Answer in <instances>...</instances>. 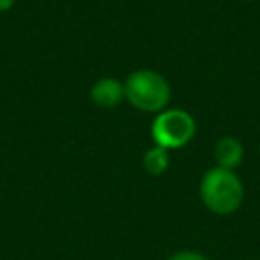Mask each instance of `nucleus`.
<instances>
[{
	"label": "nucleus",
	"mask_w": 260,
	"mask_h": 260,
	"mask_svg": "<svg viewBox=\"0 0 260 260\" xmlns=\"http://www.w3.org/2000/svg\"><path fill=\"white\" fill-rule=\"evenodd\" d=\"M199 195L203 205L215 215L234 213L244 201V185L240 177L221 167H213L205 171L199 183Z\"/></svg>",
	"instance_id": "nucleus-1"
},
{
	"label": "nucleus",
	"mask_w": 260,
	"mask_h": 260,
	"mask_svg": "<svg viewBox=\"0 0 260 260\" xmlns=\"http://www.w3.org/2000/svg\"><path fill=\"white\" fill-rule=\"evenodd\" d=\"M124 98L140 112H162L171 100V85L152 69H136L124 81Z\"/></svg>",
	"instance_id": "nucleus-2"
},
{
	"label": "nucleus",
	"mask_w": 260,
	"mask_h": 260,
	"mask_svg": "<svg viewBox=\"0 0 260 260\" xmlns=\"http://www.w3.org/2000/svg\"><path fill=\"white\" fill-rule=\"evenodd\" d=\"M195 130H197L195 118L189 112L181 108H171L158 112V116L152 122L150 134L156 146L173 150V148H183L187 142H191Z\"/></svg>",
	"instance_id": "nucleus-3"
},
{
	"label": "nucleus",
	"mask_w": 260,
	"mask_h": 260,
	"mask_svg": "<svg viewBox=\"0 0 260 260\" xmlns=\"http://www.w3.org/2000/svg\"><path fill=\"white\" fill-rule=\"evenodd\" d=\"M89 98L98 108H104V110L116 108L124 100V83L114 77H102L91 85Z\"/></svg>",
	"instance_id": "nucleus-4"
},
{
	"label": "nucleus",
	"mask_w": 260,
	"mask_h": 260,
	"mask_svg": "<svg viewBox=\"0 0 260 260\" xmlns=\"http://www.w3.org/2000/svg\"><path fill=\"white\" fill-rule=\"evenodd\" d=\"M213 156H215L217 167L234 171L244 158V146H242V142L238 138L223 136V138L217 140V144L213 148Z\"/></svg>",
	"instance_id": "nucleus-5"
},
{
	"label": "nucleus",
	"mask_w": 260,
	"mask_h": 260,
	"mask_svg": "<svg viewBox=\"0 0 260 260\" xmlns=\"http://www.w3.org/2000/svg\"><path fill=\"white\" fill-rule=\"evenodd\" d=\"M142 165H144L146 173H150V175H162L169 169V150L154 144L150 150L144 152Z\"/></svg>",
	"instance_id": "nucleus-6"
},
{
	"label": "nucleus",
	"mask_w": 260,
	"mask_h": 260,
	"mask_svg": "<svg viewBox=\"0 0 260 260\" xmlns=\"http://www.w3.org/2000/svg\"><path fill=\"white\" fill-rule=\"evenodd\" d=\"M167 260H207V258L193 250H181V252H175L173 256H169Z\"/></svg>",
	"instance_id": "nucleus-7"
},
{
	"label": "nucleus",
	"mask_w": 260,
	"mask_h": 260,
	"mask_svg": "<svg viewBox=\"0 0 260 260\" xmlns=\"http://www.w3.org/2000/svg\"><path fill=\"white\" fill-rule=\"evenodd\" d=\"M16 0H0V12H8L14 6Z\"/></svg>",
	"instance_id": "nucleus-8"
}]
</instances>
